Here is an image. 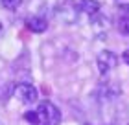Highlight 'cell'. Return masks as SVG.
I'll return each mask as SVG.
<instances>
[{
	"label": "cell",
	"instance_id": "obj_1",
	"mask_svg": "<svg viewBox=\"0 0 129 125\" xmlns=\"http://www.w3.org/2000/svg\"><path fill=\"white\" fill-rule=\"evenodd\" d=\"M41 125H59L61 123V110L50 101H41L37 107Z\"/></svg>",
	"mask_w": 129,
	"mask_h": 125
},
{
	"label": "cell",
	"instance_id": "obj_2",
	"mask_svg": "<svg viewBox=\"0 0 129 125\" xmlns=\"http://www.w3.org/2000/svg\"><path fill=\"white\" fill-rule=\"evenodd\" d=\"M78 11H79V4L76 6L74 0H59L55 6V15L67 24H74L78 20Z\"/></svg>",
	"mask_w": 129,
	"mask_h": 125
},
{
	"label": "cell",
	"instance_id": "obj_3",
	"mask_svg": "<svg viewBox=\"0 0 129 125\" xmlns=\"http://www.w3.org/2000/svg\"><path fill=\"white\" fill-rule=\"evenodd\" d=\"M13 96L19 101H22V103H35L39 94H37V88L30 85V83H19L13 90Z\"/></svg>",
	"mask_w": 129,
	"mask_h": 125
},
{
	"label": "cell",
	"instance_id": "obj_4",
	"mask_svg": "<svg viewBox=\"0 0 129 125\" xmlns=\"http://www.w3.org/2000/svg\"><path fill=\"white\" fill-rule=\"evenodd\" d=\"M96 63H98L100 74H107L109 70H113L116 64H118V55H116L114 52H111V50H103V52L98 55Z\"/></svg>",
	"mask_w": 129,
	"mask_h": 125
},
{
	"label": "cell",
	"instance_id": "obj_5",
	"mask_svg": "<svg viewBox=\"0 0 129 125\" xmlns=\"http://www.w3.org/2000/svg\"><path fill=\"white\" fill-rule=\"evenodd\" d=\"M92 29L96 31V35H100V39H103V35H107V29H109V20L105 15H94L92 19Z\"/></svg>",
	"mask_w": 129,
	"mask_h": 125
},
{
	"label": "cell",
	"instance_id": "obj_6",
	"mask_svg": "<svg viewBox=\"0 0 129 125\" xmlns=\"http://www.w3.org/2000/svg\"><path fill=\"white\" fill-rule=\"evenodd\" d=\"M26 26H28V29H31L33 33H43V31H46V28H48V22H46V19H43V17H30V19L26 20Z\"/></svg>",
	"mask_w": 129,
	"mask_h": 125
},
{
	"label": "cell",
	"instance_id": "obj_7",
	"mask_svg": "<svg viewBox=\"0 0 129 125\" xmlns=\"http://www.w3.org/2000/svg\"><path fill=\"white\" fill-rule=\"evenodd\" d=\"M79 9L83 11V13L94 17L100 13V2L98 0H81L79 2Z\"/></svg>",
	"mask_w": 129,
	"mask_h": 125
},
{
	"label": "cell",
	"instance_id": "obj_8",
	"mask_svg": "<svg viewBox=\"0 0 129 125\" xmlns=\"http://www.w3.org/2000/svg\"><path fill=\"white\" fill-rule=\"evenodd\" d=\"M118 29L122 35L129 37V15H122L120 20H118Z\"/></svg>",
	"mask_w": 129,
	"mask_h": 125
},
{
	"label": "cell",
	"instance_id": "obj_9",
	"mask_svg": "<svg viewBox=\"0 0 129 125\" xmlns=\"http://www.w3.org/2000/svg\"><path fill=\"white\" fill-rule=\"evenodd\" d=\"M24 120L30 121L31 125H41V118H39V112H37V110L26 112V114H24Z\"/></svg>",
	"mask_w": 129,
	"mask_h": 125
},
{
	"label": "cell",
	"instance_id": "obj_10",
	"mask_svg": "<svg viewBox=\"0 0 129 125\" xmlns=\"http://www.w3.org/2000/svg\"><path fill=\"white\" fill-rule=\"evenodd\" d=\"M20 2L22 0H0V6L6 9H17L20 6Z\"/></svg>",
	"mask_w": 129,
	"mask_h": 125
},
{
	"label": "cell",
	"instance_id": "obj_11",
	"mask_svg": "<svg viewBox=\"0 0 129 125\" xmlns=\"http://www.w3.org/2000/svg\"><path fill=\"white\" fill-rule=\"evenodd\" d=\"M120 11L124 15H129V4H120Z\"/></svg>",
	"mask_w": 129,
	"mask_h": 125
},
{
	"label": "cell",
	"instance_id": "obj_12",
	"mask_svg": "<svg viewBox=\"0 0 129 125\" xmlns=\"http://www.w3.org/2000/svg\"><path fill=\"white\" fill-rule=\"evenodd\" d=\"M122 59H124V63L129 66V50H125L124 53H122Z\"/></svg>",
	"mask_w": 129,
	"mask_h": 125
},
{
	"label": "cell",
	"instance_id": "obj_13",
	"mask_svg": "<svg viewBox=\"0 0 129 125\" xmlns=\"http://www.w3.org/2000/svg\"><path fill=\"white\" fill-rule=\"evenodd\" d=\"M0 31H2V24H0Z\"/></svg>",
	"mask_w": 129,
	"mask_h": 125
},
{
	"label": "cell",
	"instance_id": "obj_14",
	"mask_svg": "<svg viewBox=\"0 0 129 125\" xmlns=\"http://www.w3.org/2000/svg\"><path fill=\"white\" fill-rule=\"evenodd\" d=\"M87 125H90V123H87Z\"/></svg>",
	"mask_w": 129,
	"mask_h": 125
}]
</instances>
